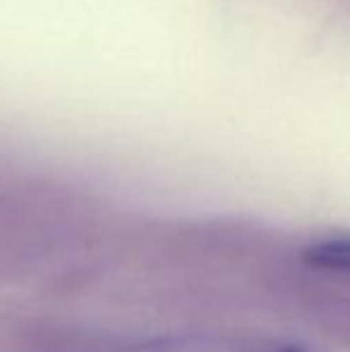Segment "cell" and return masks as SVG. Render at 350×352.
Segmentation results:
<instances>
[{
	"mask_svg": "<svg viewBox=\"0 0 350 352\" xmlns=\"http://www.w3.org/2000/svg\"><path fill=\"white\" fill-rule=\"evenodd\" d=\"M132 352H235L228 343L206 336H166L137 345Z\"/></svg>",
	"mask_w": 350,
	"mask_h": 352,
	"instance_id": "1",
	"label": "cell"
},
{
	"mask_svg": "<svg viewBox=\"0 0 350 352\" xmlns=\"http://www.w3.org/2000/svg\"><path fill=\"white\" fill-rule=\"evenodd\" d=\"M305 261L317 269L350 274V240H329L309 247L305 252Z\"/></svg>",
	"mask_w": 350,
	"mask_h": 352,
	"instance_id": "2",
	"label": "cell"
},
{
	"mask_svg": "<svg viewBox=\"0 0 350 352\" xmlns=\"http://www.w3.org/2000/svg\"><path fill=\"white\" fill-rule=\"evenodd\" d=\"M271 352H305L303 348H295V345H285V348H276Z\"/></svg>",
	"mask_w": 350,
	"mask_h": 352,
	"instance_id": "3",
	"label": "cell"
}]
</instances>
